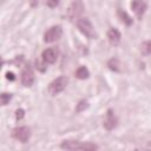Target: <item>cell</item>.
Here are the masks:
<instances>
[{
  "label": "cell",
  "mask_w": 151,
  "mask_h": 151,
  "mask_svg": "<svg viewBox=\"0 0 151 151\" xmlns=\"http://www.w3.org/2000/svg\"><path fill=\"white\" fill-rule=\"evenodd\" d=\"M107 66H109L110 70H112V71H114V72H119V71H120V63H119V60L116 59V58L110 59L109 63H107Z\"/></svg>",
  "instance_id": "cell-14"
},
{
  "label": "cell",
  "mask_w": 151,
  "mask_h": 151,
  "mask_svg": "<svg viewBox=\"0 0 151 151\" xmlns=\"http://www.w3.org/2000/svg\"><path fill=\"white\" fill-rule=\"evenodd\" d=\"M12 136H13L17 140H19V142H21V143H26V142L29 139V137H31V130H29V127H27V126L15 127V129L13 130V132H12Z\"/></svg>",
  "instance_id": "cell-6"
},
{
  "label": "cell",
  "mask_w": 151,
  "mask_h": 151,
  "mask_svg": "<svg viewBox=\"0 0 151 151\" xmlns=\"http://www.w3.org/2000/svg\"><path fill=\"white\" fill-rule=\"evenodd\" d=\"M24 117H25V111L22 109H18L15 111V119L17 120H21Z\"/></svg>",
  "instance_id": "cell-19"
},
{
  "label": "cell",
  "mask_w": 151,
  "mask_h": 151,
  "mask_svg": "<svg viewBox=\"0 0 151 151\" xmlns=\"http://www.w3.org/2000/svg\"><path fill=\"white\" fill-rule=\"evenodd\" d=\"M131 9L133 13L137 15L138 19H142L145 9H146V4L144 0H132L131 2Z\"/></svg>",
  "instance_id": "cell-10"
},
{
  "label": "cell",
  "mask_w": 151,
  "mask_h": 151,
  "mask_svg": "<svg viewBox=\"0 0 151 151\" xmlns=\"http://www.w3.org/2000/svg\"><path fill=\"white\" fill-rule=\"evenodd\" d=\"M20 80H21V84L26 87H29V86L33 85V83H34V72H33V70L29 65H27L22 70L21 76H20Z\"/></svg>",
  "instance_id": "cell-7"
},
{
  "label": "cell",
  "mask_w": 151,
  "mask_h": 151,
  "mask_svg": "<svg viewBox=\"0 0 151 151\" xmlns=\"http://www.w3.org/2000/svg\"><path fill=\"white\" fill-rule=\"evenodd\" d=\"M88 107V103L86 101V100H80L78 104H77V106H76V112H83V111H85L86 109Z\"/></svg>",
  "instance_id": "cell-16"
},
{
  "label": "cell",
  "mask_w": 151,
  "mask_h": 151,
  "mask_svg": "<svg viewBox=\"0 0 151 151\" xmlns=\"http://www.w3.org/2000/svg\"><path fill=\"white\" fill-rule=\"evenodd\" d=\"M41 58H42V60H44L47 65L53 64V63H55V60H57V58H58V50H57L55 47L46 48V50H44V52H42V54H41Z\"/></svg>",
  "instance_id": "cell-9"
},
{
  "label": "cell",
  "mask_w": 151,
  "mask_h": 151,
  "mask_svg": "<svg viewBox=\"0 0 151 151\" xmlns=\"http://www.w3.org/2000/svg\"><path fill=\"white\" fill-rule=\"evenodd\" d=\"M83 11H84V5H83L81 0H76L68 7V9H67V17L71 20H73V19H77L78 20L79 17H80V14L83 13Z\"/></svg>",
  "instance_id": "cell-5"
},
{
  "label": "cell",
  "mask_w": 151,
  "mask_h": 151,
  "mask_svg": "<svg viewBox=\"0 0 151 151\" xmlns=\"http://www.w3.org/2000/svg\"><path fill=\"white\" fill-rule=\"evenodd\" d=\"M117 123H118V119L113 112V110L109 109L106 111V114H105V119H104V127L106 130H113L116 126H117Z\"/></svg>",
  "instance_id": "cell-8"
},
{
  "label": "cell",
  "mask_w": 151,
  "mask_h": 151,
  "mask_svg": "<svg viewBox=\"0 0 151 151\" xmlns=\"http://www.w3.org/2000/svg\"><path fill=\"white\" fill-rule=\"evenodd\" d=\"M61 149L65 150H97L98 146L96 144H92L90 142H79V140H64L60 144Z\"/></svg>",
  "instance_id": "cell-1"
},
{
  "label": "cell",
  "mask_w": 151,
  "mask_h": 151,
  "mask_svg": "<svg viewBox=\"0 0 151 151\" xmlns=\"http://www.w3.org/2000/svg\"><path fill=\"white\" fill-rule=\"evenodd\" d=\"M77 27L88 39H94L97 37V33H96L91 21L87 18H79L77 20Z\"/></svg>",
  "instance_id": "cell-2"
},
{
  "label": "cell",
  "mask_w": 151,
  "mask_h": 151,
  "mask_svg": "<svg viewBox=\"0 0 151 151\" xmlns=\"http://www.w3.org/2000/svg\"><path fill=\"white\" fill-rule=\"evenodd\" d=\"M63 35V28L61 26L59 25H55V26H52L50 27L45 34H44V41L45 42H54L57 40H59Z\"/></svg>",
  "instance_id": "cell-4"
},
{
  "label": "cell",
  "mask_w": 151,
  "mask_h": 151,
  "mask_svg": "<svg viewBox=\"0 0 151 151\" xmlns=\"http://www.w3.org/2000/svg\"><path fill=\"white\" fill-rule=\"evenodd\" d=\"M6 78H7L8 80H14V79H15V77H14V74H13L12 72H7V73H6Z\"/></svg>",
  "instance_id": "cell-21"
},
{
  "label": "cell",
  "mask_w": 151,
  "mask_h": 151,
  "mask_svg": "<svg viewBox=\"0 0 151 151\" xmlns=\"http://www.w3.org/2000/svg\"><path fill=\"white\" fill-rule=\"evenodd\" d=\"M59 4V0H46V5L50 7V8H54L57 7Z\"/></svg>",
  "instance_id": "cell-20"
},
{
  "label": "cell",
  "mask_w": 151,
  "mask_h": 151,
  "mask_svg": "<svg viewBox=\"0 0 151 151\" xmlns=\"http://www.w3.org/2000/svg\"><path fill=\"white\" fill-rule=\"evenodd\" d=\"M140 52H142L144 55H151V40L144 41V42L140 45Z\"/></svg>",
  "instance_id": "cell-15"
},
{
  "label": "cell",
  "mask_w": 151,
  "mask_h": 151,
  "mask_svg": "<svg viewBox=\"0 0 151 151\" xmlns=\"http://www.w3.org/2000/svg\"><path fill=\"white\" fill-rule=\"evenodd\" d=\"M37 4H38V0H32V5H33V6H35Z\"/></svg>",
  "instance_id": "cell-22"
},
{
  "label": "cell",
  "mask_w": 151,
  "mask_h": 151,
  "mask_svg": "<svg viewBox=\"0 0 151 151\" xmlns=\"http://www.w3.org/2000/svg\"><path fill=\"white\" fill-rule=\"evenodd\" d=\"M67 83H68V79L67 77L65 76H60L58 78H55L53 81L50 83L48 85V93L51 96H57L59 94L60 92H63L65 90V87L67 86Z\"/></svg>",
  "instance_id": "cell-3"
},
{
  "label": "cell",
  "mask_w": 151,
  "mask_h": 151,
  "mask_svg": "<svg viewBox=\"0 0 151 151\" xmlns=\"http://www.w3.org/2000/svg\"><path fill=\"white\" fill-rule=\"evenodd\" d=\"M12 99V94L11 93H6V92H4V93H1V97H0V100H1V105H7L8 103H9V100Z\"/></svg>",
  "instance_id": "cell-17"
},
{
  "label": "cell",
  "mask_w": 151,
  "mask_h": 151,
  "mask_svg": "<svg viewBox=\"0 0 151 151\" xmlns=\"http://www.w3.org/2000/svg\"><path fill=\"white\" fill-rule=\"evenodd\" d=\"M117 14H118L119 19H120V20H122L126 26H131V25H132L133 20H132V18H131V17H130L125 11H123V9H118Z\"/></svg>",
  "instance_id": "cell-12"
},
{
  "label": "cell",
  "mask_w": 151,
  "mask_h": 151,
  "mask_svg": "<svg viewBox=\"0 0 151 151\" xmlns=\"http://www.w3.org/2000/svg\"><path fill=\"white\" fill-rule=\"evenodd\" d=\"M120 38H122V34L117 28L111 27L107 31V39H109L111 45H118L119 41H120Z\"/></svg>",
  "instance_id": "cell-11"
},
{
  "label": "cell",
  "mask_w": 151,
  "mask_h": 151,
  "mask_svg": "<svg viewBox=\"0 0 151 151\" xmlns=\"http://www.w3.org/2000/svg\"><path fill=\"white\" fill-rule=\"evenodd\" d=\"M35 67L40 71V72H45L46 71V67H47V64L42 60V61H40V60H35Z\"/></svg>",
  "instance_id": "cell-18"
},
{
  "label": "cell",
  "mask_w": 151,
  "mask_h": 151,
  "mask_svg": "<svg viewBox=\"0 0 151 151\" xmlns=\"http://www.w3.org/2000/svg\"><path fill=\"white\" fill-rule=\"evenodd\" d=\"M88 76H90V72H88L87 67H85V66H80L76 71V77L78 79H87Z\"/></svg>",
  "instance_id": "cell-13"
}]
</instances>
